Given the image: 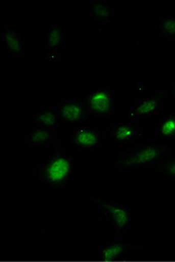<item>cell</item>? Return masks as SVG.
I'll use <instances>...</instances> for the list:
<instances>
[{
    "label": "cell",
    "instance_id": "cell-1",
    "mask_svg": "<svg viewBox=\"0 0 175 262\" xmlns=\"http://www.w3.org/2000/svg\"><path fill=\"white\" fill-rule=\"evenodd\" d=\"M72 173L73 159L70 154L59 147L43 161L36 171L38 180L54 189L66 186Z\"/></svg>",
    "mask_w": 175,
    "mask_h": 262
},
{
    "label": "cell",
    "instance_id": "cell-2",
    "mask_svg": "<svg viewBox=\"0 0 175 262\" xmlns=\"http://www.w3.org/2000/svg\"><path fill=\"white\" fill-rule=\"evenodd\" d=\"M169 145L137 144L127 149L115 160V168L122 172L136 167H152L170 156Z\"/></svg>",
    "mask_w": 175,
    "mask_h": 262
},
{
    "label": "cell",
    "instance_id": "cell-3",
    "mask_svg": "<svg viewBox=\"0 0 175 262\" xmlns=\"http://www.w3.org/2000/svg\"><path fill=\"white\" fill-rule=\"evenodd\" d=\"M82 102L91 117L110 118L113 114V93L102 86L97 90L86 94Z\"/></svg>",
    "mask_w": 175,
    "mask_h": 262
},
{
    "label": "cell",
    "instance_id": "cell-4",
    "mask_svg": "<svg viewBox=\"0 0 175 262\" xmlns=\"http://www.w3.org/2000/svg\"><path fill=\"white\" fill-rule=\"evenodd\" d=\"M91 200L98 206L101 219L110 222L118 233H124L129 228L131 224V214L126 207L96 196H91Z\"/></svg>",
    "mask_w": 175,
    "mask_h": 262
},
{
    "label": "cell",
    "instance_id": "cell-5",
    "mask_svg": "<svg viewBox=\"0 0 175 262\" xmlns=\"http://www.w3.org/2000/svg\"><path fill=\"white\" fill-rule=\"evenodd\" d=\"M167 97V91L162 90L155 96L146 99H141L130 112V118L132 121L143 120L151 118L154 115L159 114L162 105Z\"/></svg>",
    "mask_w": 175,
    "mask_h": 262
},
{
    "label": "cell",
    "instance_id": "cell-6",
    "mask_svg": "<svg viewBox=\"0 0 175 262\" xmlns=\"http://www.w3.org/2000/svg\"><path fill=\"white\" fill-rule=\"evenodd\" d=\"M56 112L61 120L70 124H77L91 118L83 102L79 100L61 101L57 104Z\"/></svg>",
    "mask_w": 175,
    "mask_h": 262
},
{
    "label": "cell",
    "instance_id": "cell-7",
    "mask_svg": "<svg viewBox=\"0 0 175 262\" xmlns=\"http://www.w3.org/2000/svg\"><path fill=\"white\" fill-rule=\"evenodd\" d=\"M104 138L102 132L94 128L81 127L70 133V142L77 148L89 150L96 147Z\"/></svg>",
    "mask_w": 175,
    "mask_h": 262
},
{
    "label": "cell",
    "instance_id": "cell-8",
    "mask_svg": "<svg viewBox=\"0 0 175 262\" xmlns=\"http://www.w3.org/2000/svg\"><path fill=\"white\" fill-rule=\"evenodd\" d=\"M108 137L112 138L114 143L123 144L134 138H142L145 132L138 125L130 122H120L112 124L108 130Z\"/></svg>",
    "mask_w": 175,
    "mask_h": 262
},
{
    "label": "cell",
    "instance_id": "cell-9",
    "mask_svg": "<svg viewBox=\"0 0 175 262\" xmlns=\"http://www.w3.org/2000/svg\"><path fill=\"white\" fill-rule=\"evenodd\" d=\"M132 247L138 246L121 241L111 242L99 249V260L104 262L115 261L120 259L129 251V249Z\"/></svg>",
    "mask_w": 175,
    "mask_h": 262
},
{
    "label": "cell",
    "instance_id": "cell-10",
    "mask_svg": "<svg viewBox=\"0 0 175 262\" xmlns=\"http://www.w3.org/2000/svg\"><path fill=\"white\" fill-rule=\"evenodd\" d=\"M27 144L32 147H43L48 144H60V140L56 138V131L44 127L35 128L26 138Z\"/></svg>",
    "mask_w": 175,
    "mask_h": 262
},
{
    "label": "cell",
    "instance_id": "cell-11",
    "mask_svg": "<svg viewBox=\"0 0 175 262\" xmlns=\"http://www.w3.org/2000/svg\"><path fill=\"white\" fill-rule=\"evenodd\" d=\"M33 119L35 120V123L40 125V127L48 128L56 132L60 125V118L56 112V109L43 111L41 113L33 116Z\"/></svg>",
    "mask_w": 175,
    "mask_h": 262
},
{
    "label": "cell",
    "instance_id": "cell-12",
    "mask_svg": "<svg viewBox=\"0 0 175 262\" xmlns=\"http://www.w3.org/2000/svg\"><path fill=\"white\" fill-rule=\"evenodd\" d=\"M2 38L9 49L10 54L13 56H17L22 52V41L20 36L14 31V29L5 27L3 30Z\"/></svg>",
    "mask_w": 175,
    "mask_h": 262
},
{
    "label": "cell",
    "instance_id": "cell-13",
    "mask_svg": "<svg viewBox=\"0 0 175 262\" xmlns=\"http://www.w3.org/2000/svg\"><path fill=\"white\" fill-rule=\"evenodd\" d=\"M90 14L101 22L109 23L112 21L113 11L112 8L106 3L92 1L90 7Z\"/></svg>",
    "mask_w": 175,
    "mask_h": 262
},
{
    "label": "cell",
    "instance_id": "cell-14",
    "mask_svg": "<svg viewBox=\"0 0 175 262\" xmlns=\"http://www.w3.org/2000/svg\"><path fill=\"white\" fill-rule=\"evenodd\" d=\"M65 39V32L63 29L55 23L46 35V48L54 49L63 43Z\"/></svg>",
    "mask_w": 175,
    "mask_h": 262
},
{
    "label": "cell",
    "instance_id": "cell-15",
    "mask_svg": "<svg viewBox=\"0 0 175 262\" xmlns=\"http://www.w3.org/2000/svg\"><path fill=\"white\" fill-rule=\"evenodd\" d=\"M157 131L162 138H175V113L163 118Z\"/></svg>",
    "mask_w": 175,
    "mask_h": 262
},
{
    "label": "cell",
    "instance_id": "cell-16",
    "mask_svg": "<svg viewBox=\"0 0 175 262\" xmlns=\"http://www.w3.org/2000/svg\"><path fill=\"white\" fill-rule=\"evenodd\" d=\"M158 31L160 35L169 39H175V17L172 16H165L158 23Z\"/></svg>",
    "mask_w": 175,
    "mask_h": 262
},
{
    "label": "cell",
    "instance_id": "cell-17",
    "mask_svg": "<svg viewBox=\"0 0 175 262\" xmlns=\"http://www.w3.org/2000/svg\"><path fill=\"white\" fill-rule=\"evenodd\" d=\"M152 168L175 180V157H172L171 155L152 166Z\"/></svg>",
    "mask_w": 175,
    "mask_h": 262
},
{
    "label": "cell",
    "instance_id": "cell-18",
    "mask_svg": "<svg viewBox=\"0 0 175 262\" xmlns=\"http://www.w3.org/2000/svg\"><path fill=\"white\" fill-rule=\"evenodd\" d=\"M170 98L174 101L175 103V84H174V87H173V91H172V95H171V97H170Z\"/></svg>",
    "mask_w": 175,
    "mask_h": 262
}]
</instances>
